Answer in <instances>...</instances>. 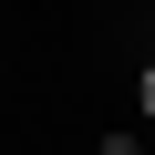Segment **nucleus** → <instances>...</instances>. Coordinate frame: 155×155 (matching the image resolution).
Segmentation results:
<instances>
[{
	"label": "nucleus",
	"instance_id": "obj_1",
	"mask_svg": "<svg viewBox=\"0 0 155 155\" xmlns=\"http://www.w3.org/2000/svg\"><path fill=\"white\" fill-rule=\"evenodd\" d=\"M134 104H145V124H155V62H145V83H134Z\"/></svg>",
	"mask_w": 155,
	"mask_h": 155
},
{
	"label": "nucleus",
	"instance_id": "obj_2",
	"mask_svg": "<svg viewBox=\"0 0 155 155\" xmlns=\"http://www.w3.org/2000/svg\"><path fill=\"white\" fill-rule=\"evenodd\" d=\"M104 155H145V145H134V134H104Z\"/></svg>",
	"mask_w": 155,
	"mask_h": 155
}]
</instances>
